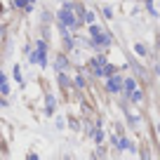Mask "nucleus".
<instances>
[{
	"instance_id": "obj_12",
	"label": "nucleus",
	"mask_w": 160,
	"mask_h": 160,
	"mask_svg": "<svg viewBox=\"0 0 160 160\" xmlns=\"http://www.w3.org/2000/svg\"><path fill=\"white\" fill-rule=\"evenodd\" d=\"M14 78L21 82V68H19V66H14Z\"/></svg>"
},
{
	"instance_id": "obj_10",
	"label": "nucleus",
	"mask_w": 160,
	"mask_h": 160,
	"mask_svg": "<svg viewBox=\"0 0 160 160\" xmlns=\"http://www.w3.org/2000/svg\"><path fill=\"white\" fill-rule=\"evenodd\" d=\"M134 50H137V54H141V57H144V54H146V45H141V42H139V45H137V47H134Z\"/></svg>"
},
{
	"instance_id": "obj_13",
	"label": "nucleus",
	"mask_w": 160,
	"mask_h": 160,
	"mask_svg": "<svg viewBox=\"0 0 160 160\" xmlns=\"http://www.w3.org/2000/svg\"><path fill=\"white\" fill-rule=\"evenodd\" d=\"M120 148H122V151H127V148H130V141H127V139H122V141H120Z\"/></svg>"
},
{
	"instance_id": "obj_1",
	"label": "nucleus",
	"mask_w": 160,
	"mask_h": 160,
	"mask_svg": "<svg viewBox=\"0 0 160 160\" xmlns=\"http://www.w3.org/2000/svg\"><path fill=\"white\" fill-rule=\"evenodd\" d=\"M33 61H38V64H45V42H38V47H35V54H33Z\"/></svg>"
},
{
	"instance_id": "obj_4",
	"label": "nucleus",
	"mask_w": 160,
	"mask_h": 160,
	"mask_svg": "<svg viewBox=\"0 0 160 160\" xmlns=\"http://www.w3.org/2000/svg\"><path fill=\"white\" fill-rule=\"evenodd\" d=\"M108 90H111V92H120V78L108 80Z\"/></svg>"
},
{
	"instance_id": "obj_8",
	"label": "nucleus",
	"mask_w": 160,
	"mask_h": 160,
	"mask_svg": "<svg viewBox=\"0 0 160 160\" xmlns=\"http://www.w3.org/2000/svg\"><path fill=\"white\" fill-rule=\"evenodd\" d=\"M59 82H61V87H68L71 82H68V78H66L64 73H59Z\"/></svg>"
},
{
	"instance_id": "obj_3",
	"label": "nucleus",
	"mask_w": 160,
	"mask_h": 160,
	"mask_svg": "<svg viewBox=\"0 0 160 160\" xmlns=\"http://www.w3.org/2000/svg\"><path fill=\"white\" fill-rule=\"evenodd\" d=\"M54 66H57L59 71H64L66 66H68V59H66L64 54H57V61H54Z\"/></svg>"
},
{
	"instance_id": "obj_5",
	"label": "nucleus",
	"mask_w": 160,
	"mask_h": 160,
	"mask_svg": "<svg viewBox=\"0 0 160 160\" xmlns=\"http://www.w3.org/2000/svg\"><path fill=\"white\" fill-rule=\"evenodd\" d=\"M125 90H127V92H134V90H137V82H134L132 78H130V80H125Z\"/></svg>"
},
{
	"instance_id": "obj_14",
	"label": "nucleus",
	"mask_w": 160,
	"mask_h": 160,
	"mask_svg": "<svg viewBox=\"0 0 160 160\" xmlns=\"http://www.w3.org/2000/svg\"><path fill=\"white\" fill-rule=\"evenodd\" d=\"M97 33H101V28H99V26H92V28H90V35H97Z\"/></svg>"
},
{
	"instance_id": "obj_6",
	"label": "nucleus",
	"mask_w": 160,
	"mask_h": 160,
	"mask_svg": "<svg viewBox=\"0 0 160 160\" xmlns=\"http://www.w3.org/2000/svg\"><path fill=\"white\" fill-rule=\"evenodd\" d=\"M47 113H54V97H47Z\"/></svg>"
},
{
	"instance_id": "obj_9",
	"label": "nucleus",
	"mask_w": 160,
	"mask_h": 160,
	"mask_svg": "<svg viewBox=\"0 0 160 160\" xmlns=\"http://www.w3.org/2000/svg\"><path fill=\"white\" fill-rule=\"evenodd\" d=\"M130 97H132L134 101H141V97H144V94H141L139 90H134V92H130Z\"/></svg>"
},
{
	"instance_id": "obj_11",
	"label": "nucleus",
	"mask_w": 160,
	"mask_h": 160,
	"mask_svg": "<svg viewBox=\"0 0 160 160\" xmlns=\"http://www.w3.org/2000/svg\"><path fill=\"white\" fill-rule=\"evenodd\" d=\"M2 94H10V85H7L5 78H2Z\"/></svg>"
},
{
	"instance_id": "obj_16",
	"label": "nucleus",
	"mask_w": 160,
	"mask_h": 160,
	"mask_svg": "<svg viewBox=\"0 0 160 160\" xmlns=\"http://www.w3.org/2000/svg\"><path fill=\"white\" fill-rule=\"evenodd\" d=\"M14 5L17 7H26V0H14Z\"/></svg>"
},
{
	"instance_id": "obj_7",
	"label": "nucleus",
	"mask_w": 160,
	"mask_h": 160,
	"mask_svg": "<svg viewBox=\"0 0 160 160\" xmlns=\"http://www.w3.org/2000/svg\"><path fill=\"white\" fill-rule=\"evenodd\" d=\"M82 21L92 24V21H94V12H85V14H82Z\"/></svg>"
},
{
	"instance_id": "obj_15",
	"label": "nucleus",
	"mask_w": 160,
	"mask_h": 160,
	"mask_svg": "<svg viewBox=\"0 0 160 160\" xmlns=\"http://www.w3.org/2000/svg\"><path fill=\"white\" fill-rule=\"evenodd\" d=\"M75 85H78V87H85V80H82V78L78 75V78H75Z\"/></svg>"
},
{
	"instance_id": "obj_2",
	"label": "nucleus",
	"mask_w": 160,
	"mask_h": 160,
	"mask_svg": "<svg viewBox=\"0 0 160 160\" xmlns=\"http://www.w3.org/2000/svg\"><path fill=\"white\" fill-rule=\"evenodd\" d=\"M92 42H94V45H108L111 35L108 33H97V35H92Z\"/></svg>"
}]
</instances>
